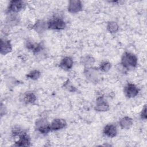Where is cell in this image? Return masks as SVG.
Segmentation results:
<instances>
[{
	"instance_id": "obj_14",
	"label": "cell",
	"mask_w": 147,
	"mask_h": 147,
	"mask_svg": "<svg viewBox=\"0 0 147 147\" xmlns=\"http://www.w3.org/2000/svg\"><path fill=\"white\" fill-rule=\"evenodd\" d=\"M24 100L26 103H33L36 100V96L33 92H28L25 94Z\"/></svg>"
},
{
	"instance_id": "obj_10",
	"label": "cell",
	"mask_w": 147,
	"mask_h": 147,
	"mask_svg": "<svg viewBox=\"0 0 147 147\" xmlns=\"http://www.w3.org/2000/svg\"><path fill=\"white\" fill-rule=\"evenodd\" d=\"M66 125L65 120L63 119H55L50 125L52 130H57L63 129L65 127Z\"/></svg>"
},
{
	"instance_id": "obj_17",
	"label": "cell",
	"mask_w": 147,
	"mask_h": 147,
	"mask_svg": "<svg viewBox=\"0 0 147 147\" xmlns=\"http://www.w3.org/2000/svg\"><path fill=\"white\" fill-rule=\"evenodd\" d=\"M111 67V64L109 62L107 61H103L100 63L99 65V69L100 71L103 72H107L108 71Z\"/></svg>"
},
{
	"instance_id": "obj_15",
	"label": "cell",
	"mask_w": 147,
	"mask_h": 147,
	"mask_svg": "<svg viewBox=\"0 0 147 147\" xmlns=\"http://www.w3.org/2000/svg\"><path fill=\"white\" fill-rule=\"evenodd\" d=\"M107 29L110 33H115L118 30V25L115 22H109L107 24Z\"/></svg>"
},
{
	"instance_id": "obj_6",
	"label": "cell",
	"mask_w": 147,
	"mask_h": 147,
	"mask_svg": "<svg viewBox=\"0 0 147 147\" xmlns=\"http://www.w3.org/2000/svg\"><path fill=\"white\" fill-rule=\"evenodd\" d=\"M103 133L109 137H114L117 133V127L113 124H107L103 129Z\"/></svg>"
},
{
	"instance_id": "obj_4",
	"label": "cell",
	"mask_w": 147,
	"mask_h": 147,
	"mask_svg": "<svg viewBox=\"0 0 147 147\" xmlns=\"http://www.w3.org/2000/svg\"><path fill=\"white\" fill-rule=\"evenodd\" d=\"M24 7V2L21 1L13 0L10 2L8 10L10 12L17 13L20 11Z\"/></svg>"
},
{
	"instance_id": "obj_18",
	"label": "cell",
	"mask_w": 147,
	"mask_h": 147,
	"mask_svg": "<svg viewBox=\"0 0 147 147\" xmlns=\"http://www.w3.org/2000/svg\"><path fill=\"white\" fill-rule=\"evenodd\" d=\"M141 117L142 119H145L146 118V106H144V108L142 109L141 113Z\"/></svg>"
},
{
	"instance_id": "obj_9",
	"label": "cell",
	"mask_w": 147,
	"mask_h": 147,
	"mask_svg": "<svg viewBox=\"0 0 147 147\" xmlns=\"http://www.w3.org/2000/svg\"><path fill=\"white\" fill-rule=\"evenodd\" d=\"M12 49V47L10 42L6 39L1 40V53L2 55H6Z\"/></svg>"
},
{
	"instance_id": "obj_5",
	"label": "cell",
	"mask_w": 147,
	"mask_h": 147,
	"mask_svg": "<svg viewBox=\"0 0 147 147\" xmlns=\"http://www.w3.org/2000/svg\"><path fill=\"white\" fill-rule=\"evenodd\" d=\"M82 3L80 1H70L68 3V11L72 13H76L82 9Z\"/></svg>"
},
{
	"instance_id": "obj_13",
	"label": "cell",
	"mask_w": 147,
	"mask_h": 147,
	"mask_svg": "<svg viewBox=\"0 0 147 147\" xmlns=\"http://www.w3.org/2000/svg\"><path fill=\"white\" fill-rule=\"evenodd\" d=\"M41 123L42 125L37 124V129L40 133L42 134H46L52 130L51 125L47 123L46 122H43L42 121H41Z\"/></svg>"
},
{
	"instance_id": "obj_12",
	"label": "cell",
	"mask_w": 147,
	"mask_h": 147,
	"mask_svg": "<svg viewBox=\"0 0 147 147\" xmlns=\"http://www.w3.org/2000/svg\"><path fill=\"white\" fill-rule=\"evenodd\" d=\"M132 119L128 117H125L119 121V125L122 129H129L132 125Z\"/></svg>"
},
{
	"instance_id": "obj_11",
	"label": "cell",
	"mask_w": 147,
	"mask_h": 147,
	"mask_svg": "<svg viewBox=\"0 0 147 147\" xmlns=\"http://www.w3.org/2000/svg\"><path fill=\"white\" fill-rule=\"evenodd\" d=\"M73 65L72 59L70 57H65L60 63V67L65 70H68L72 68Z\"/></svg>"
},
{
	"instance_id": "obj_16",
	"label": "cell",
	"mask_w": 147,
	"mask_h": 147,
	"mask_svg": "<svg viewBox=\"0 0 147 147\" xmlns=\"http://www.w3.org/2000/svg\"><path fill=\"white\" fill-rule=\"evenodd\" d=\"M41 73L38 70H33L29 72L27 75L26 77L28 78L33 79V80H36L38 79V78L40 76Z\"/></svg>"
},
{
	"instance_id": "obj_8",
	"label": "cell",
	"mask_w": 147,
	"mask_h": 147,
	"mask_svg": "<svg viewBox=\"0 0 147 147\" xmlns=\"http://www.w3.org/2000/svg\"><path fill=\"white\" fill-rule=\"evenodd\" d=\"M109 106L107 102L103 99V97H99L96 99L95 110L97 111H103L109 110Z\"/></svg>"
},
{
	"instance_id": "obj_3",
	"label": "cell",
	"mask_w": 147,
	"mask_h": 147,
	"mask_svg": "<svg viewBox=\"0 0 147 147\" xmlns=\"http://www.w3.org/2000/svg\"><path fill=\"white\" fill-rule=\"evenodd\" d=\"M139 92V90L137 87L131 83H128L124 88V94L125 96L129 98H133L136 96Z\"/></svg>"
},
{
	"instance_id": "obj_7",
	"label": "cell",
	"mask_w": 147,
	"mask_h": 147,
	"mask_svg": "<svg viewBox=\"0 0 147 147\" xmlns=\"http://www.w3.org/2000/svg\"><path fill=\"white\" fill-rule=\"evenodd\" d=\"M30 137L25 133H22L19 136L18 140L16 142V146H28L30 145Z\"/></svg>"
},
{
	"instance_id": "obj_2",
	"label": "cell",
	"mask_w": 147,
	"mask_h": 147,
	"mask_svg": "<svg viewBox=\"0 0 147 147\" xmlns=\"http://www.w3.org/2000/svg\"><path fill=\"white\" fill-rule=\"evenodd\" d=\"M47 27L49 29L61 30L65 27V23L61 18H54L48 22Z\"/></svg>"
},
{
	"instance_id": "obj_1",
	"label": "cell",
	"mask_w": 147,
	"mask_h": 147,
	"mask_svg": "<svg viewBox=\"0 0 147 147\" xmlns=\"http://www.w3.org/2000/svg\"><path fill=\"white\" fill-rule=\"evenodd\" d=\"M121 64L125 68L127 69L134 68L137 64V58L133 53L125 52L122 56Z\"/></svg>"
}]
</instances>
